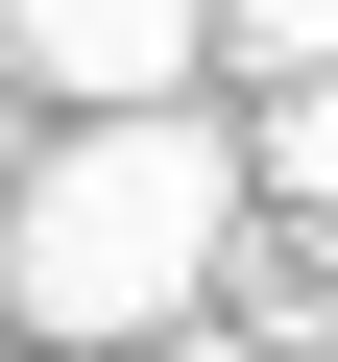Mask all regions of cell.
<instances>
[{"instance_id": "1", "label": "cell", "mask_w": 338, "mask_h": 362, "mask_svg": "<svg viewBox=\"0 0 338 362\" xmlns=\"http://www.w3.org/2000/svg\"><path fill=\"white\" fill-rule=\"evenodd\" d=\"M242 194H266V169L194 97H97L25 194H0V314H25V338H169L242 266Z\"/></svg>"}, {"instance_id": "2", "label": "cell", "mask_w": 338, "mask_h": 362, "mask_svg": "<svg viewBox=\"0 0 338 362\" xmlns=\"http://www.w3.org/2000/svg\"><path fill=\"white\" fill-rule=\"evenodd\" d=\"M0 49L73 73V97H169V73L218 49V0H0Z\"/></svg>"}, {"instance_id": "3", "label": "cell", "mask_w": 338, "mask_h": 362, "mask_svg": "<svg viewBox=\"0 0 338 362\" xmlns=\"http://www.w3.org/2000/svg\"><path fill=\"white\" fill-rule=\"evenodd\" d=\"M266 194H290V218H338V73H290V97H266Z\"/></svg>"}, {"instance_id": "4", "label": "cell", "mask_w": 338, "mask_h": 362, "mask_svg": "<svg viewBox=\"0 0 338 362\" xmlns=\"http://www.w3.org/2000/svg\"><path fill=\"white\" fill-rule=\"evenodd\" d=\"M218 49H266V73H338V0H218Z\"/></svg>"}, {"instance_id": "5", "label": "cell", "mask_w": 338, "mask_h": 362, "mask_svg": "<svg viewBox=\"0 0 338 362\" xmlns=\"http://www.w3.org/2000/svg\"><path fill=\"white\" fill-rule=\"evenodd\" d=\"M169 362H314V338H169Z\"/></svg>"}, {"instance_id": "6", "label": "cell", "mask_w": 338, "mask_h": 362, "mask_svg": "<svg viewBox=\"0 0 338 362\" xmlns=\"http://www.w3.org/2000/svg\"><path fill=\"white\" fill-rule=\"evenodd\" d=\"M0 73H25V49H0ZM0 194H25V169H0Z\"/></svg>"}]
</instances>
